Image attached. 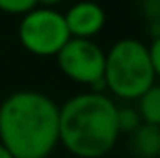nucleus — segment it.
I'll return each mask as SVG.
<instances>
[{
    "instance_id": "obj_4",
    "label": "nucleus",
    "mask_w": 160,
    "mask_h": 158,
    "mask_svg": "<svg viewBox=\"0 0 160 158\" xmlns=\"http://www.w3.org/2000/svg\"><path fill=\"white\" fill-rule=\"evenodd\" d=\"M21 45L36 56H56L71 39L63 13L52 7H36L22 15L19 26Z\"/></svg>"
},
{
    "instance_id": "obj_13",
    "label": "nucleus",
    "mask_w": 160,
    "mask_h": 158,
    "mask_svg": "<svg viewBox=\"0 0 160 158\" xmlns=\"http://www.w3.org/2000/svg\"><path fill=\"white\" fill-rule=\"evenodd\" d=\"M0 158H13V155H11V153L2 145V143H0Z\"/></svg>"
},
{
    "instance_id": "obj_2",
    "label": "nucleus",
    "mask_w": 160,
    "mask_h": 158,
    "mask_svg": "<svg viewBox=\"0 0 160 158\" xmlns=\"http://www.w3.org/2000/svg\"><path fill=\"white\" fill-rule=\"evenodd\" d=\"M118 138V106L108 95L78 93L60 106V143L73 156H106Z\"/></svg>"
},
{
    "instance_id": "obj_1",
    "label": "nucleus",
    "mask_w": 160,
    "mask_h": 158,
    "mask_svg": "<svg viewBox=\"0 0 160 158\" xmlns=\"http://www.w3.org/2000/svg\"><path fill=\"white\" fill-rule=\"evenodd\" d=\"M0 143L13 158H47L60 143V106L34 89L8 95L0 104Z\"/></svg>"
},
{
    "instance_id": "obj_8",
    "label": "nucleus",
    "mask_w": 160,
    "mask_h": 158,
    "mask_svg": "<svg viewBox=\"0 0 160 158\" xmlns=\"http://www.w3.org/2000/svg\"><path fill=\"white\" fill-rule=\"evenodd\" d=\"M138 116L142 123L160 126V86L153 84L140 99H138Z\"/></svg>"
},
{
    "instance_id": "obj_14",
    "label": "nucleus",
    "mask_w": 160,
    "mask_h": 158,
    "mask_svg": "<svg viewBox=\"0 0 160 158\" xmlns=\"http://www.w3.org/2000/svg\"><path fill=\"white\" fill-rule=\"evenodd\" d=\"M157 24L160 26V7H158V13H157Z\"/></svg>"
},
{
    "instance_id": "obj_10",
    "label": "nucleus",
    "mask_w": 160,
    "mask_h": 158,
    "mask_svg": "<svg viewBox=\"0 0 160 158\" xmlns=\"http://www.w3.org/2000/svg\"><path fill=\"white\" fill-rule=\"evenodd\" d=\"M38 6V0H0V11L9 15H26Z\"/></svg>"
},
{
    "instance_id": "obj_7",
    "label": "nucleus",
    "mask_w": 160,
    "mask_h": 158,
    "mask_svg": "<svg viewBox=\"0 0 160 158\" xmlns=\"http://www.w3.org/2000/svg\"><path fill=\"white\" fill-rule=\"evenodd\" d=\"M132 151L140 158H155L160 155V126L142 123L130 138Z\"/></svg>"
},
{
    "instance_id": "obj_3",
    "label": "nucleus",
    "mask_w": 160,
    "mask_h": 158,
    "mask_svg": "<svg viewBox=\"0 0 160 158\" xmlns=\"http://www.w3.org/2000/svg\"><path fill=\"white\" fill-rule=\"evenodd\" d=\"M155 78L147 45L142 41L119 39L104 52L102 80L112 95L125 101H138L155 84Z\"/></svg>"
},
{
    "instance_id": "obj_12",
    "label": "nucleus",
    "mask_w": 160,
    "mask_h": 158,
    "mask_svg": "<svg viewBox=\"0 0 160 158\" xmlns=\"http://www.w3.org/2000/svg\"><path fill=\"white\" fill-rule=\"evenodd\" d=\"M62 0H38V4H41L43 7H52V6H56V4H60Z\"/></svg>"
},
{
    "instance_id": "obj_9",
    "label": "nucleus",
    "mask_w": 160,
    "mask_h": 158,
    "mask_svg": "<svg viewBox=\"0 0 160 158\" xmlns=\"http://www.w3.org/2000/svg\"><path fill=\"white\" fill-rule=\"evenodd\" d=\"M142 125V119L138 116L136 108H118V126L119 132H134Z\"/></svg>"
},
{
    "instance_id": "obj_11",
    "label": "nucleus",
    "mask_w": 160,
    "mask_h": 158,
    "mask_svg": "<svg viewBox=\"0 0 160 158\" xmlns=\"http://www.w3.org/2000/svg\"><path fill=\"white\" fill-rule=\"evenodd\" d=\"M149 50V58H151V65H153V71H155V77L160 78V36H157L153 43L147 47Z\"/></svg>"
},
{
    "instance_id": "obj_5",
    "label": "nucleus",
    "mask_w": 160,
    "mask_h": 158,
    "mask_svg": "<svg viewBox=\"0 0 160 158\" xmlns=\"http://www.w3.org/2000/svg\"><path fill=\"white\" fill-rule=\"evenodd\" d=\"M60 71L73 82L91 86L93 91L102 93L104 86V50L93 39L71 37L56 54Z\"/></svg>"
},
{
    "instance_id": "obj_6",
    "label": "nucleus",
    "mask_w": 160,
    "mask_h": 158,
    "mask_svg": "<svg viewBox=\"0 0 160 158\" xmlns=\"http://www.w3.org/2000/svg\"><path fill=\"white\" fill-rule=\"evenodd\" d=\"M63 19H65L71 37L91 39L102 30L106 22V13L99 4L84 0V2L71 6L67 13H63Z\"/></svg>"
}]
</instances>
